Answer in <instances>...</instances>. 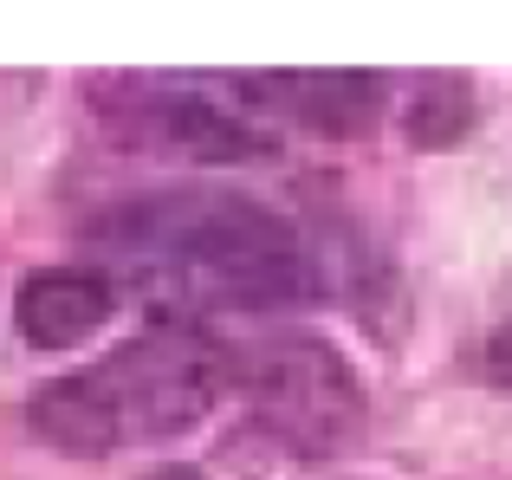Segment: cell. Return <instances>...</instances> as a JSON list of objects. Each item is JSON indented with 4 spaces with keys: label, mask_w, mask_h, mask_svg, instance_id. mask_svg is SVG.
Masks as SVG:
<instances>
[{
    "label": "cell",
    "mask_w": 512,
    "mask_h": 480,
    "mask_svg": "<svg viewBox=\"0 0 512 480\" xmlns=\"http://www.w3.org/2000/svg\"><path fill=\"white\" fill-rule=\"evenodd\" d=\"M247 98H266L279 117H299L312 130H331V137H350L376 117V98L383 85L357 72H273V78H253Z\"/></svg>",
    "instance_id": "5b68a950"
},
{
    "label": "cell",
    "mask_w": 512,
    "mask_h": 480,
    "mask_svg": "<svg viewBox=\"0 0 512 480\" xmlns=\"http://www.w3.org/2000/svg\"><path fill=\"white\" fill-rule=\"evenodd\" d=\"M487 370H493L500 383H512V318H506L500 331H493V344H487Z\"/></svg>",
    "instance_id": "52a82bcc"
},
{
    "label": "cell",
    "mask_w": 512,
    "mask_h": 480,
    "mask_svg": "<svg viewBox=\"0 0 512 480\" xmlns=\"http://www.w3.org/2000/svg\"><path fill=\"white\" fill-rule=\"evenodd\" d=\"M227 377H234V357L208 331L188 318H163L91 370L46 383L26 416L65 455H124V448L188 435L221 403Z\"/></svg>",
    "instance_id": "7a4b0ae2"
},
{
    "label": "cell",
    "mask_w": 512,
    "mask_h": 480,
    "mask_svg": "<svg viewBox=\"0 0 512 480\" xmlns=\"http://www.w3.org/2000/svg\"><path fill=\"white\" fill-rule=\"evenodd\" d=\"M143 130H150V137H169L182 156H201V163H227V156L266 150L260 124H240L234 111H221V104H208V98H182V91H150Z\"/></svg>",
    "instance_id": "8992f818"
},
{
    "label": "cell",
    "mask_w": 512,
    "mask_h": 480,
    "mask_svg": "<svg viewBox=\"0 0 512 480\" xmlns=\"http://www.w3.org/2000/svg\"><path fill=\"white\" fill-rule=\"evenodd\" d=\"M117 312V286L98 266H65V273H33L20 286V338L33 351H72L91 331H104V318Z\"/></svg>",
    "instance_id": "277c9868"
},
{
    "label": "cell",
    "mask_w": 512,
    "mask_h": 480,
    "mask_svg": "<svg viewBox=\"0 0 512 480\" xmlns=\"http://www.w3.org/2000/svg\"><path fill=\"white\" fill-rule=\"evenodd\" d=\"M247 383V416L273 442L299 448V455H325L344 448L363 429V383L350 364L318 338H279L240 370Z\"/></svg>",
    "instance_id": "3957f363"
},
{
    "label": "cell",
    "mask_w": 512,
    "mask_h": 480,
    "mask_svg": "<svg viewBox=\"0 0 512 480\" xmlns=\"http://www.w3.org/2000/svg\"><path fill=\"white\" fill-rule=\"evenodd\" d=\"M98 240L124 266L150 273L156 286L195 305H279L305 292L299 234L273 208L227 189H156L111 208Z\"/></svg>",
    "instance_id": "6da1fadb"
}]
</instances>
